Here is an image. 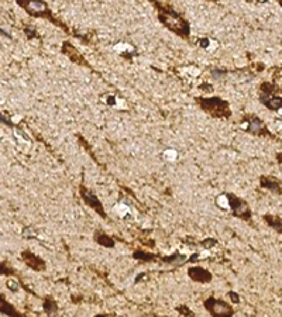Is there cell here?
Segmentation results:
<instances>
[{
    "label": "cell",
    "instance_id": "obj_1",
    "mask_svg": "<svg viewBox=\"0 0 282 317\" xmlns=\"http://www.w3.org/2000/svg\"><path fill=\"white\" fill-rule=\"evenodd\" d=\"M159 17L163 20V23L165 24L168 29L172 30V31L182 35L185 34V33L188 34V23H185L175 12L164 10V12H161V14H159Z\"/></svg>",
    "mask_w": 282,
    "mask_h": 317
},
{
    "label": "cell",
    "instance_id": "obj_2",
    "mask_svg": "<svg viewBox=\"0 0 282 317\" xmlns=\"http://www.w3.org/2000/svg\"><path fill=\"white\" fill-rule=\"evenodd\" d=\"M17 3L33 16H45L48 13L44 0H17Z\"/></svg>",
    "mask_w": 282,
    "mask_h": 317
},
{
    "label": "cell",
    "instance_id": "obj_3",
    "mask_svg": "<svg viewBox=\"0 0 282 317\" xmlns=\"http://www.w3.org/2000/svg\"><path fill=\"white\" fill-rule=\"evenodd\" d=\"M250 125H251V127H250V131H254V133H259V130H263V127H264L263 123H261L258 119L251 120V121H250Z\"/></svg>",
    "mask_w": 282,
    "mask_h": 317
},
{
    "label": "cell",
    "instance_id": "obj_4",
    "mask_svg": "<svg viewBox=\"0 0 282 317\" xmlns=\"http://www.w3.org/2000/svg\"><path fill=\"white\" fill-rule=\"evenodd\" d=\"M164 157L168 159V161H174V159L176 158V153L172 151V150H168V151H165V153H164Z\"/></svg>",
    "mask_w": 282,
    "mask_h": 317
},
{
    "label": "cell",
    "instance_id": "obj_5",
    "mask_svg": "<svg viewBox=\"0 0 282 317\" xmlns=\"http://www.w3.org/2000/svg\"><path fill=\"white\" fill-rule=\"evenodd\" d=\"M217 203H219L220 207H223V209H227V204H229V202H227L226 196H220V198L217 199Z\"/></svg>",
    "mask_w": 282,
    "mask_h": 317
},
{
    "label": "cell",
    "instance_id": "obj_6",
    "mask_svg": "<svg viewBox=\"0 0 282 317\" xmlns=\"http://www.w3.org/2000/svg\"><path fill=\"white\" fill-rule=\"evenodd\" d=\"M278 2H279V3H281V5H282V0H278Z\"/></svg>",
    "mask_w": 282,
    "mask_h": 317
},
{
    "label": "cell",
    "instance_id": "obj_7",
    "mask_svg": "<svg viewBox=\"0 0 282 317\" xmlns=\"http://www.w3.org/2000/svg\"><path fill=\"white\" fill-rule=\"evenodd\" d=\"M214 2H216V0H214Z\"/></svg>",
    "mask_w": 282,
    "mask_h": 317
}]
</instances>
